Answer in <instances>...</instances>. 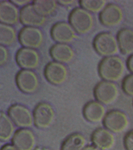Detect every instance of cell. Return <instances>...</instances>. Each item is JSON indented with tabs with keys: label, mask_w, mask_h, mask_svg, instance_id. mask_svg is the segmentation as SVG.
I'll list each match as a JSON object with an SVG mask.
<instances>
[{
	"label": "cell",
	"mask_w": 133,
	"mask_h": 150,
	"mask_svg": "<svg viewBox=\"0 0 133 150\" xmlns=\"http://www.w3.org/2000/svg\"><path fill=\"white\" fill-rule=\"evenodd\" d=\"M126 65L122 58L115 55L104 57L99 63V74L104 81L117 82L125 75Z\"/></svg>",
	"instance_id": "6da1fadb"
},
{
	"label": "cell",
	"mask_w": 133,
	"mask_h": 150,
	"mask_svg": "<svg viewBox=\"0 0 133 150\" xmlns=\"http://www.w3.org/2000/svg\"><path fill=\"white\" fill-rule=\"evenodd\" d=\"M69 23L76 31L77 34L86 35L95 27V18L93 14L81 7L72 9L69 16Z\"/></svg>",
	"instance_id": "7a4b0ae2"
},
{
	"label": "cell",
	"mask_w": 133,
	"mask_h": 150,
	"mask_svg": "<svg viewBox=\"0 0 133 150\" xmlns=\"http://www.w3.org/2000/svg\"><path fill=\"white\" fill-rule=\"evenodd\" d=\"M93 45L95 52L103 57L115 56L120 52L117 37L109 32H101L96 35Z\"/></svg>",
	"instance_id": "3957f363"
},
{
	"label": "cell",
	"mask_w": 133,
	"mask_h": 150,
	"mask_svg": "<svg viewBox=\"0 0 133 150\" xmlns=\"http://www.w3.org/2000/svg\"><path fill=\"white\" fill-rule=\"evenodd\" d=\"M119 95V89L114 82L101 81L96 84L94 89V96L96 100L104 105L114 103Z\"/></svg>",
	"instance_id": "277c9868"
},
{
	"label": "cell",
	"mask_w": 133,
	"mask_h": 150,
	"mask_svg": "<svg viewBox=\"0 0 133 150\" xmlns=\"http://www.w3.org/2000/svg\"><path fill=\"white\" fill-rule=\"evenodd\" d=\"M18 40L22 47L37 50L43 44L44 34L39 28L23 27L19 32Z\"/></svg>",
	"instance_id": "5b68a950"
},
{
	"label": "cell",
	"mask_w": 133,
	"mask_h": 150,
	"mask_svg": "<svg viewBox=\"0 0 133 150\" xmlns=\"http://www.w3.org/2000/svg\"><path fill=\"white\" fill-rule=\"evenodd\" d=\"M34 125L39 129H47L51 126L55 119V112L53 106L47 102H42L33 111Z\"/></svg>",
	"instance_id": "8992f818"
},
{
	"label": "cell",
	"mask_w": 133,
	"mask_h": 150,
	"mask_svg": "<svg viewBox=\"0 0 133 150\" xmlns=\"http://www.w3.org/2000/svg\"><path fill=\"white\" fill-rule=\"evenodd\" d=\"M8 114L19 129L30 128L34 125L33 113L21 104H14L9 108Z\"/></svg>",
	"instance_id": "52a82bcc"
},
{
	"label": "cell",
	"mask_w": 133,
	"mask_h": 150,
	"mask_svg": "<svg viewBox=\"0 0 133 150\" xmlns=\"http://www.w3.org/2000/svg\"><path fill=\"white\" fill-rule=\"evenodd\" d=\"M17 86L21 92L32 94L37 91L40 82L37 74L33 70L21 69L16 75Z\"/></svg>",
	"instance_id": "ba28073f"
},
{
	"label": "cell",
	"mask_w": 133,
	"mask_h": 150,
	"mask_svg": "<svg viewBox=\"0 0 133 150\" xmlns=\"http://www.w3.org/2000/svg\"><path fill=\"white\" fill-rule=\"evenodd\" d=\"M129 119L125 113L120 110H112L106 113L103 120L104 126L113 134L124 132L129 126Z\"/></svg>",
	"instance_id": "9c48e42d"
},
{
	"label": "cell",
	"mask_w": 133,
	"mask_h": 150,
	"mask_svg": "<svg viewBox=\"0 0 133 150\" xmlns=\"http://www.w3.org/2000/svg\"><path fill=\"white\" fill-rule=\"evenodd\" d=\"M44 76L47 81L54 86H61L67 81L69 70L65 64L53 61L46 65Z\"/></svg>",
	"instance_id": "30bf717a"
},
{
	"label": "cell",
	"mask_w": 133,
	"mask_h": 150,
	"mask_svg": "<svg viewBox=\"0 0 133 150\" xmlns=\"http://www.w3.org/2000/svg\"><path fill=\"white\" fill-rule=\"evenodd\" d=\"M124 19V11L120 6L114 3L106 5L99 13V20L103 25L115 28L119 25Z\"/></svg>",
	"instance_id": "8fae6325"
},
{
	"label": "cell",
	"mask_w": 133,
	"mask_h": 150,
	"mask_svg": "<svg viewBox=\"0 0 133 150\" xmlns=\"http://www.w3.org/2000/svg\"><path fill=\"white\" fill-rule=\"evenodd\" d=\"M15 61L22 69L33 71L39 66L41 55L37 50L21 47L16 53Z\"/></svg>",
	"instance_id": "7c38bea8"
},
{
	"label": "cell",
	"mask_w": 133,
	"mask_h": 150,
	"mask_svg": "<svg viewBox=\"0 0 133 150\" xmlns=\"http://www.w3.org/2000/svg\"><path fill=\"white\" fill-rule=\"evenodd\" d=\"M51 36L56 43L69 44L76 39L77 33L69 22L59 21L52 26Z\"/></svg>",
	"instance_id": "4fadbf2b"
},
{
	"label": "cell",
	"mask_w": 133,
	"mask_h": 150,
	"mask_svg": "<svg viewBox=\"0 0 133 150\" xmlns=\"http://www.w3.org/2000/svg\"><path fill=\"white\" fill-rule=\"evenodd\" d=\"M11 141L18 150H33L36 146L35 135L30 128L17 130Z\"/></svg>",
	"instance_id": "5bb4252c"
},
{
	"label": "cell",
	"mask_w": 133,
	"mask_h": 150,
	"mask_svg": "<svg viewBox=\"0 0 133 150\" xmlns=\"http://www.w3.org/2000/svg\"><path fill=\"white\" fill-rule=\"evenodd\" d=\"M91 141L100 150H110L115 146L116 137L115 134L106 128H99L92 134Z\"/></svg>",
	"instance_id": "9a60e30c"
},
{
	"label": "cell",
	"mask_w": 133,
	"mask_h": 150,
	"mask_svg": "<svg viewBox=\"0 0 133 150\" xmlns=\"http://www.w3.org/2000/svg\"><path fill=\"white\" fill-rule=\"evenodd\" d=\"M47 18L40 16L33 8V3L20 9V23L24 27L40 28L44 25Z\"/></svg>",
	"instance_id": "2e32d148"
},
{
	"label": "cell",
	"mask_w": 133,
	"mask_h": 150,
	"mask_svg": "<svg viewBox=\"0 0 133 150\" xmlns=\"http://www.w3.org/2000/svg\"><path fill=\"white\" fill-rule=\"evenodd\" d=\"M0 22L12 26L20 22V9L11 1L0 2Z\"/></svg>",
	"instance_id": "e0dca14e"
},
{
	"label": "cell",
	"mask_w": 133,
	"mask_h": 150,
	"mask_svg": "<svg viewBox=\"0 0 133 150\" xmlns=\"http://www.w3.org/2000/svg\"><path fill=\"white\" fill-rule=\"evenodd\" d=\"M83 113L87 121L92 123L102 122L106 115L105 105L98 101H91L84 106Z\"/></svg>",
	"instance_id": "ac0fdd59"
},
{
	"label": "cell",
	"mask_w": 133,
	"mask_h": 150,
	"mask_svg": "<svg viewBox=\"0 0 133 150\" xmlns=\"http://www.w3.org/2000/svg\"><path fill=\"white\" fill-rule=\"evenodd\" d=\"M49 53L53 61L65 65L71 63L75 56L73 48L65 43H55L50 48Z\"/></svg>",
	"instance_id": "d6986e66"
},
{
	"label": "cell",
	"mask_w": 133,
	"mask_h": 150,
	"mask_svg": "<svg viewBox=\"0 0 133 150\" xmlns=\"http://www.w3.org/2000/svg\"><path fill=\"white\" fill-rule=\"evenodd\" d=\"M120 52L123 55L133 54V30L130 28H123L118 31L117 35Z\"/></svg>",
	"instance_id": "ffe728a7"
},
{
	"label": "cell",
	"mask_w": 133,
	"mask_h": 150,
	"mask_svg": "<svg viewBox=\"0 0 133 150\" xmlns=\"http://www.w3.org/2000/svg\"><path fill=\"white\" fill-rule=\"evenodd\" d=\"M15 125L8 114L0 113V139L1 142H7L12 139L16 132Z\"/></svg>",
	"instance_id": "44dd1931"
},
{
	"label": "cell",
	"mask_w": 133,
	"mask_h": 150,
	"mask_svg": "<svg viewBox=\"0 0 133 150\" xmlns=\"http://www.w3.org/2000/svg\"><path fill=\"white\" fill-rule=\"evenodd\" d=\"M18 39V32L12 25L0 24V43L1 45L9 47L13 45Z\"/></svg>",
	"instance_id": "7402d4cb"
},
{
	"label": "cell",
	"mask_w": 133,
	"mask_h": 150,
	"mask_svg": "<svg viewBox=\"0 0 133 150\" xmlns=\"http://www.w3.org/2000/svg\"><path fill=\"white\" fill-rule=\"evenodd\" d=\"M87 146V139L84 135L78 133L70 135L61 146V150H83Z\"/></svg>",
	"instance_id": "603a6c76"
},
{
	"label": "cell",
	"mask_w": 133,
	"mask_h": 150,
	"mask_svg": "<svg viewBox=\"0 0 133 150\" xmlns=\"http://www.w3.org/2000/svg\"><path fill=\"white\" fill-rule=\"evenodd\" d=\"M58 2L56 1H43L37 0L33 1V6L35 10L40 16L45 18L53 15L58 8Z\"/></svg>",
	"instance_id": "cb8c5ba5"
},
{
	"label": "cell",
	"mask_w": 133,
	"mask_h": 150,
	"mask_svg": "<svg viewBox=\"0 0 133 150\" xmlns=\"http://www.w3.org/2000/svg\"><path fill=\"white\" fill-rule=\"evenodd\" d=\"M107 1L105 0L92 1V0H81L79 5L82 8L93 13H100L107 5Z\"/></svg>",
	"instance_id": "d4e9b609"
},
{
	"label": "cell",
	"mask_w": 133,
	"mask_h": 150,
	"mask_svg": "<svg viewBox=\"0 0 133 150\" xmlns=\"http://www.w3.org/2000/svg\"><path fill=\"white\" fill-rule=\"evenodd\" d=\"M122 88L126 94L133 97V74L129 75L123 79Z\"/></svg>",
	"instance_id": "484cf974"
},
{
	"label": "cell",
	"mask_w": 133,
	"mask_h": 150,
	"mask_svg": "<svg viewBox=\"0 0 133 150\" xmlns=\"http://www.w3.org/2000/svg\"><path fill=\"white\" fill-rule=\"evenodd\" d=\"M9 58V52L7 47L0 46V64L1 66L8 63Z\"/></svg>",
	"instance_id": "4316f807"
},
{
	"label": "cell",
	"mask_w": 133,
	"mask_h": 150,
	"mask_svg": "<svg viewBox=\"0 0 133 150\" xmlns=\"http://www.w3.org/2000/svg\"><path fill=\"white\" fill-rule=\"evenodd\" d=\"M125 147L127 150H133V130L126 135L124 139Z\"/></svg>",
	"instance_id": "83f0119b"
},
{
	"label": "cell",
	"mask_w": 133,
	"mask_h": 150,
	"mask_svg": "<svg viewBox=\"0 0 133 150\" xmlns=\"http://www.w3.org/2000/svg\"><path fill=\"white\" fill-rule=\"evenodd\" d=\"M12 3L18 7V8H23L27 5L33 3V1H29V0H11Z\"/></svg>",
	"instance_id": "f1b7e54d"
},
{
	"label": "cell",
	"mask_w": 133,
	"mask_h": 150,
	"mask_svg": "<svg viewBox=\"0 0 133 150\" xmlns=\"http://www.w3.org/2000/svg\"><path fill=\"white\" fill-rule=\"evenodd\" d=\"M127 67L128 69L133 74V54L130 55L128 58L127 62Z\"/></svg>",
	"instance_id": "f546056e"
},
{
	"label": "cell",
	"mask_w": 133,
	"mask_h": 150,
	"mask_svg": "<svg viewBox=\"0 0 133 150\" xmlns=\"http://www.w3.org/2000/svg\"><path fill=\"white\" fill-rule=\"evenodd\" d=\"M58 4L61 6H63V7H67V6H70L73 5L75 3V1H72V0H63V1H58Z\"/></svg>",
	"instance_id": "4dcf8cb0"
},
{
	"label": "cell",
	"mask_w": 133,
	"mask_h": 150,
	"mask_svg": "<svg viewBox=\"0 0 133 150\" xmlns=\"http://www.w3.org/2000/svg\"><path fill=\"white\" fill-rule=\"evenodd\" d=\"M1 150H18L13 144H6L1 147Z\"/></svg>",
	"instance_id": "1f68e13d"
},
{
	"label": "cell",
	"mask_w": 133,
	"mask_h": 150,
	"mask_svg": "<svg viewBox=\"0 0 133 150\" xmlns=\"http://www.w3.org/2000/svg\"><path fill=\"white\" fill-rule=\"evenodd\" d=\"M83 150H100L95 146H86Z\"/></svg>",
	"instance_id": "d6a6232c"
}]
</instances>
